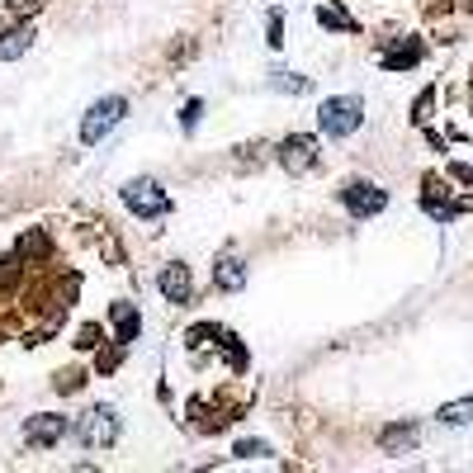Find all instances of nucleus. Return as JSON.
I'll use <instances>...</instances> for the list:
<instances>
[{"label":"nucleus","mask_w":473,"mask_h":473,"mask_svg":"<svg viewBox=\"0 0 473 473\" xmlns=\"http://www.w3.org/2000/svg\"><path fill=\"white\" fill-rule=\"evenodd\" d=\"M360 123H365V100H360V95H331V100H322V109H317V128L327 137H351Z\"/></svg>","instance_id":"obj_1"},{"label":"nucleus","mask_w":473,"mask_h":473,"mask_svg":"<svg viewBox=\"0 0 473 473\" xmlns=\"http://www.w3.org/2000/svg\"><path fill=\"white\" fill-rule=\"evenodd\" d=\"M270 86H275V90H294V95H303V90L313 86V81H308V76H289V72H280V76L270 81Z\"/></svg>","instance_id":"obj_15"},{"label":"nucleus","mask_w":473,"mask_h":473,"mask_svg":"<svg viewBox=\"0 0 473 473\" xmlns=\"http://www.w3.org/2000/svg\"><path fill=\"white\" fill-rule=\"evenodd\" d=\"M341 204L351 208L355 218H369V213H379V208L388 204V190H379L374 180H351V185L341 190Z\"/></svg>","instance_id":"obj_5"},{"label":"nucleus","mask_w":473,"mask_h":473,"mask_svg":"<svg viewBox=\"0 0 473 473\" xmlns=\"http://www.w3.org/2000/svg\"><path fill=\"white\" fill-rule=\"evenodd\" d=\"M317 19H322L327 29H351V19H345L341 10H317Z\"/></svg>","instance_id":"obj_18"},{"label":"nucleus","mask_w":473,"mask_h":473,"mask_svg":"<svg viewBox=\"0 0 473 473\" xmlns=\"http://www.w3.org/2000/svg\"><path fill=\"white\" fill-rule=\"evenodd\" d=\"M76 436H81V445H90V450H109V445L119 440V412L114 407H90L81 416Z\"/></svg>","instance_id":"obj_4"},{"label":"nucleus","mask_w":473,"mask_h":473,"mask_svg":"<svg viewBox=\"0 0 473 473\" xmlns=\"http://www.w3.org/2000/svg\"><path fill=\"white\" fill-rule=\"evenodd\" d=\"M416 58H422V48H402V52H388V58H384V66H393V72H398V66H412Z\"/></svg>","instance_id":"obj_16"},{"label":"nucleus","mask_w":473,"mask_h":473,"mask_svg":"<svg viewBox=\"0 0 473 473\" xmlns=\"http://www.w3.org/2000/svg\"><path fill=\"white\" fill-rule=\"evenodd\" d=\"M213 284H218V289H228V294H237V289L246 284V266H242L237 256H222L218 266H213Z\"/></svg>","instance_id":"obj_10"},{"label":"nucleus","mask_w":473,"mask_h":473,"mask_svg":"<svg viewBox=\"0 0 473 473\" xmlns=\"http://www.w3.org/2000/svg\"><path fill=\"white\" fill-rule=\"evenodd\" d=\"M10 10H15V15H29V10H38V0H15Z\"/></svg>","instance_id":"obj_21"},{"label":"nucleus","mask_w":473,"mask_h":473,"mask_svg":"<svg viewBox=\"0 0 473 473\" xmlns=\"http://www.w3.org/2000/svg\"><path fill=\"white\" fill-rule=\"evenodd\" d=\"M58 388H62V393H76V388H81V374H58Z\"/></svg>","instance_id":"obj_19"},{"label":"nucleus","mask_w":473,"mask_h":473,"mask_svg":"<svg viewBox=\"0 0 473 473\" xmlns=\"http://www.w3.org/2000/svg\"><path fill=\"white\" fill-rule=\"evenodd\" d=\"M440 422H445V426H469V422H473V398L445 402V407H440Z\"/></svg>","instance_id":"obj_13"},{"label":"nucleus","mask_w":473,"mask_h":473,"mask_svg":"<svg viewBox=\"0 0 473 473\" xmlns=\"http://www.w3.org/2000/svg\"><path fill=\"white\" fill-rule=\"evenodd\" d=\"M123 204H128V213H137V218H161V213H171V194H166L151 175L128 180V185H123Z\"/></svg>","instance_id":"obj_3"},{"label":"nucleus","mask_w":473,"mask_h":473,"mask_svg":"<svg viewBox=\"0 0 473 473\" xmlns=\"http://www.w3.org/2000/svg\"><path fill=\"white\" fill-rule=\"evenodd\" d=\"M416 440H422V426H416V422H398V426L379 430V450L384 454H402V450H412Z\"/></svg>","instance_id":"obj_8"},{"label":"nucleus","mask_w":473,"mask_h":473,"mask_svg":"<svg viewBox=\"0 0 473 473\" xmlns=\"http://www.w3.org/2000/svg\"><path fill=\"white\" fill-rule=\"evenodd\" d=\"M237 459H266L270 454V445L266 440H237V450H232Z\"/></svg>","instance_id":"obj_14"},{"label":"nucleus","mask_w":473,"mask_h":473,"mask_svg":"<svg viewBox=\"0 0 473 473\" xmlns=\"http://www.w3.org/2000/svg\"><path fill=\"white\" fill-rule=\"evenodd\" d=\"M199 114H204V100H190V105H185V114H180V128L194 133V128H199Z\"/></svg>","instance_id":"obj_17"},{"label":"nucleus","mask_w":473,"mask_h":473,"mask_svg":"<svg viewBox=\"0 0 473 473\" xmlns=\"http://www.w3.org/2000/svg\"><path fill=\"white\" fill-rule=\"evenodd\" d=\"M29 43H34V29H10L5 38H0V62L24 58V52H29Z\"/></svg>","instance_id":"obj_12"},{"label":"nucleus","mask_w":473,"mask_h":473,"mask_svg":"<svg viewBox=\"0 0 473 473\" xmlns=\"http://www.w3.org/2000/svg\"><path fill=\"white\" fill-rule=\"evenodd\" d=\"M66 430H72V426H66V416L43 412V416H29V422H24V440H29V450H52Z\"/></svg>","instance_id":"obj_7"},{"label":"nucleus","mask_w":473,"mask_h":473,"mask_svg":"<svg viewBox=\"0 0 473 473\" xmlns=\"http://www.w3.org/2000/svg\"><path fill=\"white\" fill-rule=\"evenodd\" d=\"M280 166H284L289 175L313 171V166H317V137H308V133L284 137V143H280Z\"/></svg>","instance_id":"obj_6"},{"label":"nucleus","mask_w":473,"mask_h":473,"mask_svg":"<svg viewBox=\"0 0 473 473\" xmlns=\"http://www.w3.org/2000/svg\"><path fill=\"white\" fill-rule=\"evenodd\" d=\"M284 38H280V15H270V48H280Z\"/></svg>","instance_id":"obj_20"},{"label":"nucleus","mask_w":473,"mask_h":473,"mask_svg":"<svg viewBox=\"0 0 473 473\" xmlns=\"http://www.w3.org/2000/svg\"><path fill=\"white\" fill-rule=\"evenodd\" d=\"M109 322H114V337L119 341H133L137 327H143V317H137L133 303H114V308H109Z\"/></svg>","instance_id":"obj_11"},{"label":"nucleus","mask_w":473,"mask_h":473,"mask_svg":"<svg viewBox=\"0 0 473 473\" xmlns=\"http://www.w3.org/2000/svg\"><path fill=\"white\" fill-rule=\"evenodd\" d=\"M157 284H161V294L171 299V303H190V294H194V284H190V270H185V266H166Z\"/></svg>","instance_id":"obj_9"},{"label":"nucleus","mask_w":473,"mask_h":473,"mask_svg":"<svg viewBox=\"0 0 473 473\" xmlns=\"http://www.w3.org/2000/svg\"><path fill=\"white\" fill-rule=\"evenodd\" d=\"M123 114H128V100H123V95H105V100H95L86 109V119H81V143H86V147L105 143V137L123 123Z\"/></svg>","instance_id":"obj_2"}]
</instances>
